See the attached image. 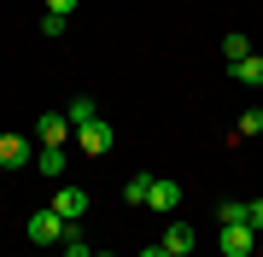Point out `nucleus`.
Segmentation results:
<instances>
[{
  "label": "nucleus",
  "mask_w": 263,
  "mask_h": 257,
  "mask_svg": "<svg viewBox=\"0 0 263 257\" xmlns=\"http://www.w3.org/2000/svg\"><path fill=\"white\" fill-rule=\"evenodd\" d=\"M70 228H76V222H65L53 205H47V210H29V240H35V246H59Z\"/></svg>",
  "instance_id": "obj_1"
},
{
  "label": "nucleus",
  "mask_w": 263,
  "mask_h": 257,
  "mask_svg": "<svg viewBox=\"0 0 263 257\" xmlns=\"http://www.w3.org/2000/svg\"><path fill=\"white\" fill-rule=\"evenodd\" d=\"M216 246H222V257H252L257 251V228H252V222H222Z\"/></svg>",
  "instance_id": "obj_2"
},
{
  "label": "nucleus",
  "mask_w": 263,
  "mask_h": 257,
  "mask_svg": "<svg viewBox=\"0 0 263 257\" xmlns=\"http://www.w3.org/2000/svg\"><path fill=\"white\" fill-rule=\"evenodd\" d=\"M111 141H117V134H111V123H105V117H94V123L76 129V146H82L88 158H105V152H111Z\"/></svg>",
  "instance_id": "obj_3"
},
{
  "label": "nucleus",
  "mask_w": 263,
  "mask_h": 257,
  "mask_svg": "<svg viewBox=\"0 0 263 257\" xmlns=\"http://www.w3.org/2000/svg\"><path fill=\"white\" fill-rule=\"evenodd\" d=\"M70 134H76V129H70V117H65V111H47V117L35 123V141H41V146H65Z\"/></svg>",
  "instance_id": "obj_4"
},
{
  "label": "nucleus",
  "mask_w": 263,
  "mask_h": 257,
  "mask_svg": "<svg viewBox=\"0 0 263 257\" xmlns=\"http://www.w3.org/2000/svg\"><path fill=\"white\" fill-rule=\"evenodd\" d=\"M146 205L170 216V210L181 205V181H170V175H152V193H146Z\"/></svg>",
  "instance_id": "obj_5"
},
{
  "label": "nucleus",
  "mask_w": 263,
  "mask_h": 257,
  "mask_svg": "<svg viewBox=\"0 0 263 257\" xmlns=\"http://www.w3.org/2000/svg\"><path fill=\"white\" fill-rule=\"evenodd\" d=\"M53 210H59L65 222H82V216H88V193H82V187H59V193H53Z\"/></svg>",
  "instance_id": "obj_6"
},
{
  "label": "nucleus",
  "mask_w": 263,
  "mask_h": 257,
  "mask_svg": "<svg viewBox=\"0 0 263 257\" xmlns=\"http://www.w3.org/2000/svg\"><path fill=\"white\" fill-rule=\"evenodd\" d=\"M29 164V141H18V134H0V170H24Z\"/></svg>",
  "instance_id": "obj_7"
},
{
  "label": "nucleus",
  "mask_w": 263,
  "mask_h": 257,
  "mask_svg": "<svg viewBox=\"0 0 263 257\" xmlns=\"http://www.w3.org/2000/svg\"><path fill=\"white\" fill-rule=\"evenodd\" d=\"M158 246H164L170 257H187V251H193V228H187V222H170V228H164V240H158Z\"/></svg>",
  "instance_id": "obj_8"
},
{
  "label": "nucleus",
  "mask_w": 263,
  "mask_h": 257,
  "mask_svg": "<svg viewBox=\"0 0 263 257\" xmlns=\"http://www.w3.org/2000/svg\"><path fill=\"white\" fill-rule=\"evenodd\" d=\"M228 70H234V82H246V88H263V58H257V53H246L240 65H228Z\"/></svg>",
  "instance_id": "obj_9"
},
{
  "label": "nucleus",
  "mask_w": 263,
  "mask_h": 257,
  "mask_svg": "<svg viewBox=\"0 0 263 257\" xmlns=\"http://www.w3.org/2000/svg\"><path fill=\"white\" fill-rule=\"evenodd\" d=\"M35 164H41V175H65L70 170V152H65V146H41Z\"/></svg>",
  "instance_id": "obj_10"
},
{
  "label": "nucleus",
  "mask_w": 263,
  "mask_h": 257,
  "mask_svg": "<svg viewBox=\"0 0 263 257\" xmlns=\"http://www.w3.org/2000/svg\"><path fill=\"white\" fill-rule=\"evenodd\" d=\"M65 117H70V129H82V123H94V117H100V111H94V100H88V94H76Z\"/></svg>",
  "instance_id": "obj_11"
},
{
  "label": "nucleus",
  "mask_w": 263,
  "mask_h": 257,
  "mask_svg": "<svg viewBox=\"0 0 263 257\" xmlns=\"http://www.w3.org/2000/svg\"><path fill=\"white\" fill-rule=\"evenodd\" d=\"M146 193H152V175H129L123 181V199L129 205H146Z\"/></svg>",
  "instance_id": "obj_12"
},
{
  "label": "nucleus",
  "mask_w": 263,
  "mask_h": 257,
  "mask_svg": "<svg viewBox=\"0 0 263 257\" xmlns=\"http://www.w3.org/2000/svg\"><path fill=\"white\" fill-rule=\"evenodd\" d=\"M246 53H252V41H246V35H222V58H228V65H240Z\"/></svg>",
  "instance_id": "obj_13"
},
{
  "label": "nucleus",
  "mask_w": 263,
  "mask_h": 257,
  "mask_svg": "<svg viewBox=\"0 0 263 257\" xmlns=\"http://www.w3.org/2000/svg\"><path fill=\"white\" fill-rule=\"evenodd\" d=\"M59 246H65V257H94V246H88V240H82V234H76V228H70L65 240H59Z\"/></svg>",
  "instance_id": "obj_14"
},
{
  "label": "nucleus",
  "mask_w": 263,
  "mask_h": 257,
  "mask_svg": "<svg viewBox=\"0 0 263 257\" xmlns=\"http://www.w3.org/2000/svg\"><path fill=\"white\" fill-rule=\"evenodd\" d=\"M216 222H246V199H228L222 210H216Z\"/></svg>",
  "instance_id": "obj_15"
},
{
  "label": "nucleus",
  "mask_w": 263,
  "mask_h": 257,
  "mask_svg": "<svg viewBox=\"0 0 263 257\" xmlns=\"http://www.w3.org/2000/svg\"><path fill=\"white\" fill-rule=\"evenodd\" d=\"M65 24H70L65 12H47V18H41V35H65Z\"/></svg>",
  "instance_id": "obj_16"
},
{
  "label": "nucleus",
  "mask_w": 263,
  "mask_h": 257,
  "mask_svg": "<svg viewBox=\"0 0 263 257\" xmlns=\"http://www.w3.org/2000/svg\"><path fill=\"white\" fill-rule=\"evenodd\" d=\"M246 222H252V228L263 234V199H246Z\"/></svg>",
  "instance_id": "obj_17"
},
{
  "label": "nucleus",
  "mask_w": 263,
  "mask_h": 257,
  "mask_svg": "<svg viewBox=\"0 0 263 257\" xmlns=\"http://www.w3.org/2000/svg\"><path fill=\"white\" fill-rule=\"evenodd\" d=\"M240 134H263V111H246L240 117Z\"/></svg>",
  "instance_id": "obj_18"
},
{
  "label": "nucleus",
  "mask_w": 263,
  "mask_h": 257,
  "mask_svg": "<svg viewBox=\"0 0 263 257\" xmlns=\"http://www.w3.org/2000/svg\"><path fill=\"white\" fill-rule=\"evenodd\" d=\"M47 12H65V18H70V12H76V0H47Z\"/></svg>",
  "instance_id": "obj_19"
},
{
  "label": "nucleus",
  "mask_w": 263,
  "mask_h": 257,
  "mask_svg": "<svg viewBox=\"0 0 263 257\" xmlns=\"http://www.w3.org/2000/svg\"><path fill=\"white\" fill-rule=\"evenodd\" d=\"M141 257H170V251H164V246H146V251H141Z\"/></svg>",
  "instance_id": "obj_20"
},
{
  "label": "nucleus",
  "mask_w": 263,
  "mask_h": 257,
  "mask_svg": "<svg viewBox=\"0 0 263 257\" xmlns=\"http://www.w3.org/2000/svg\"><path fill=\"white\" fill-rule=\"evenodd\" d=\"M94 257H111V251H94Z\"/></svg>",
  "instance_id": "obj_21"
},
{
  "label": "nucleus",
  "mask_w": 263,
  "mask_h": 257,
  "mask_svg": "<svg viewBox=\"0 0 263 257\" xmlns=\"http://www.w3.org/2000/svg\"><path fill=\"white\" fill-rule=\"evenodd\" d=\"M0 134H6V129H0Z\"/></svg>",
  "instance_id": "obj_22"
},
{
  "label": "nucleus",
  "mask_w": 263,
  "mask_h": 257,
  "mask_svg": "<svg viewBox=\"0 0 263 257\" xmlns=\"http://www.w3.org/2000/svg\"><path fill=\"white\" fill-rule=\"evenodd\" d=\"M0 175H6V170H0Z\"/></svg>",
  "instance_id": "obj_23"
}]
</instances>
